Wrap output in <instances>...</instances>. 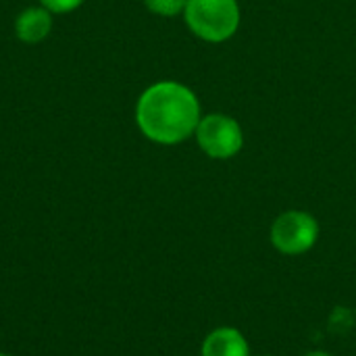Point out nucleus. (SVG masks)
Instances as JSON below:
<instances>
[{"mask_svg": "<svg viewBox=\"0 0 356 356\" xmlns=\"http://www.w3.org/2000/svg\"><path fill=\"white\" fill-rule=\"evenodd\" d=\"M200 102L196 94L179 81H156L142 92L136 104L140 131L156 144H179L188 140L200 123Z\"/></svg>", "mask_w": 356, "mask_h": 356, "instance_id": "nucleus-1", "label": "nucleus"}, {"mask_svg": "<svg viewBox=\"0 0 356 356\" xmlns=\"http://www.w3.org/2000/svg\"><path fill=\"white\" fill-rule=\"evenodd\" d=\"M186 25L204 42H225L240 27L238 0H188L184 8Z\"/></svg>", "mask_w": 356, "mask_h": 356, "instance_id": "nucleus-2", "label": "nucleus"}, {"mask_svg": "<svg viewBox=\"0 0 356 356\" xmlns=\"http://www.w3.org/2000/svg\"><path fill=\"white\" fill-rule=\"evenodd\" d=\"M269 238L282 254H305L319 240V223L311 213L286 211L273 221Z\"/></svg>", "mask_w": 356, "mask_h": 356, "instance_id": "nucleus-3", "label": "nucleus"}, {"mask_svg": "<svg viewBox=\"0 0 356 356\" xmlns=\"http://www.w3.org/2000/svg\"><path fill=\"white\" fill-rule=\"evenodd\" d=\"M196 142L204 154L211 159H232L244 146V134L234 117L211 113L200 119L196 131Z\"/></svg>", "mask_w": 356, "mask_h": 356, "instance_id": "nucleus-4", "label": "nucleus"}, {"mask_svg": "<svg viewBox=\"0 0 356 356\" xmlns=\"http://www.w3.org/2000/svg\"><path fill=\"white\" fill-rule=\"evenodd\" d=\"M200 356H250V346L240 330L223 325L204 338Z\"/></svg>", "mask_w": 356, "mask_h": 356, "instance_id": "nucleus-5", "label": "nucleus"}, {"mask_svg": "<svg viewBox=\"0 0 356 356\" xmlns=\"http://www.w3.org/2000/svg\"><path fill=\"white\" fill-rule=\"evenodd\" d=\"M52 29V13L48 8L29 6L15 19V35L25 44H38L48 38Z\"/></svg>", "mask_w": 356, "mask_h": 356, "instance_id": "nucleus-6", "label": "nucleus"}, {"mask_svg": "<svg viewBox=\"0 0 356 356\" xmlns=\"http://www.w3.org/2000/svg\"><path fill=\"white\" fill-rule=\"evenodd\" d=\"M146 8L154 15L161 17H175L179 13H184L188 0H144Z\"/></svg>", "mask_w": 356, "mask_h": 356, "instance_id": "nucleus-7", "label": "nucleus"}, {"mask_svg": "<svg viewBox=\"0 0 356 356\" xmlns=\"http://www.w3.org/2000/svg\"><path fill=\"white\" fill-rule=\"evenodd\" d=\"M86 0H40L44 8H48L52 15H65L75 8H79Z\"/></svg>", "mask_w": 356, "mask_h": 356, "instance_id": "nucleus-8", "label": "nucleus"}, {"mask_svg": "<svg viewBox=\"0 0 356 356\" xmlns=\"http://www.w3.org/2000/svg\"><path fill=\"white\" fill-rule=\"evenodd\" d=\"M305 356H334V355H330V353H325V350H311V353H307Z\"/></svg>", "mask_w": 356, "mask_h": 356, "instance_id": "nucleus-9", "label": "nucleus"}, {"mask_svg": "<svg viewBox=\"0 0 356 356\" xmlns=\"http://www.w3.org/2000/svg\"><path fill=\"white\" fill-rule=\"evenodd\" d=\"M0 356H13V355H4V353H0Z\"/></svg>", "mask_w": 356, "mask_h": 356, "instance_id": "nucleus-10", "label": "nucleus"}, {"mask_svg": "<svg viewBox=\"0 0 356 356\" xmlns=\"http://www.w3.org/2000/svg\"><path fill=\"white\" fill-rule=\"evenodd\" d=\"M259 356H271V355H259Z\"/></svg>", "mask_w": 356, "mask_h": 356, "instance_id": "nucleus-11", "label": "nucleus"}]
</instances>
